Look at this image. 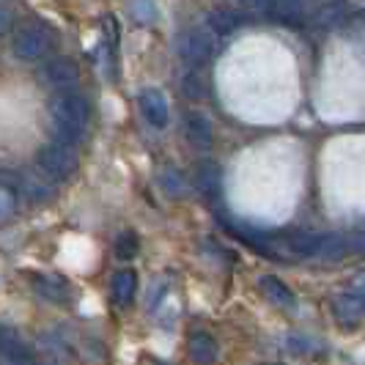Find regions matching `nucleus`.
Returning a JSON list of instances; mask_svg holds the SVG:
<instances>
[{
  "mask_svg": "<svg viewBox=\"0 0 365 365\" xmlns=\"http://www.w3.org/2000/svg\"><path fill=\"white\" fill-rule=\"evenodd\" d=\"M217 338L212 332H192L190 341H187V354L190 360L198 365H212L217 360Z\"/></svg>",
  "mask_w": 365,
  "mask_h": 365,
  "instance_id": "9b49d317",
  "label": "nucleus"
},
{
  "mask_svg": "<svg viewBox=\"0 0 365 365\" xmlns=\"http://www.w3.org/2000/svg\"><path fill=\"white\" fill-rule=\"evenodd\" d=\"M138 105H140V113H143L146 124H151L154 129L168 127V121H170V110H168V99H165L163 91H157V88L140 91Z\"/></svg>",
  "mask_w": 365,
  "mask_h": 365,
  "instance_id": "6e6552de",
  "label": "nucleus"
},
{
  "mask_svg": "<svg viewBox=\"0 0 365 365\" xmlns=\"http://www.w3.org/2000/svg\"><path fill=\"white\" fill-rule=\"evenodd\" d=\"M19 357H31L28 344L11 327H3L0 324V360L9 363V360H19Z\"/></svg>",
  "mask_w": 365,
  "mask_h": 365,
  "instance_id": "ddd939ff",
  "label": "nucleus"
},
{
  "mask_svg": "<svg viewBox=\"0 0 365 365\" xmlns=\"http://www.w3.org/2000/svg\"><path fill=\"white\" fill-rule=\"evenodd\" d=\"M41 80L47 86H53L58 91H72L80 83V66L69 61V58H53L44 69H41Z\"/></svg>",
  "mask_w": 365,
  "mask_h": 365,
  "instance_id": "0eeeda50",
  "label": "nucleus"
},
{
  "mask_svg": "<svg viewBox=\"0 0 365 365\" xmlns=\"http://www.w3.org/2000/svg\"><path fill=\"white\" fill-rule=\"evenodd\" d=\"M264 365H277V363H264Z\"/></svg>",
  "mask_w": 365,
  "mask_h": 365,
  "instance_id": "393cba45",
  "label": "nucleus"
},
{
  "mask_svg": "<svg viewBox=\"0 0 365 365\" xmlns=\"http://www.w3.org/2000/svg\"><path fill=\"white\" fill-rule=\"evenodd\" d=\"M344 17H346V3H344V0H332V3H327V6H322V9H319V14H316V25L329 28V25L341 22Z\"/></svg>",
  "mask_w": 365,
  "mask_h": 365,
  "instance_id": "a211bd4d",
  "label": "nucleus"
},
{
  "mask_svg": "<svg viewBox=\"0 0 365 365\" xmlns=\"http://www.w3.org/2000/svg\"><path fill=\"white\" fill-rule=\"evenodd\" d=\"M286 250L299 258H341L351 250V239L341 234H292L286 237Z\"/></svg>",
  "mask_w": 365,
  "mask_h": 365,
  "instance_id": "f03ea898",
  "label": "nucleus"
},
{
  "mask_svg": "<svg viewBox=\"0 0 365 365\" xmlns=\"http://www.w3.org/2000/svg\"><path fill=\"white\" fill-rule=\"evenodd\" d=\"M138 250H140V242H138V237H135L132 231H124V234L118 237V242H115V256L121 258V261L135 258L138 256Z\"/></svg>",
  "mask_w": 365,
  "mask_h": 365,
  "instance_id": "6ab92c4d",
  "label": "nucleus"
},
{
  "mask_svg": "<svg viewBox=\"0 0 365 365\" xmlns=\"http://www.w3.org/2000/svg\"><path fill=\"white\" fill-rule=\"evenodd\" d=\"M50 113H53L58 140H63V143L72 146L74 140L83 135L86 124H88L91 108H88V99L83 93L58 91L53 96V102H50Z\"/></svg>",
  "mask_w": 365,
  "mask_h": 365,
  "instance_id": "f257e3e1",
  "label": "nucleus"
},
{
  "mask_svg": "<svg viewBox=\"0 0 365 365\" xmlns=\"http://www.w3.org/2000/svg\"><path fill=\"white\" fill-rule=\"evenodd\" d=\"M242 17H239L237 9H217V11H212L209 17H206V28L215 34V36H225V34H231V31H237Z\"/></svg>",
  "mask_w": 365,
  "mask_h": 365,
  "instance_id": "2eb2a0df",
  "label": "nucleus"
},
{
  "mask_svg": "<svg viewBox=\"0 0 365 365\" xmlns=\"http://www.w3.org/2000/svg\"><path fill=\"white\" fill-rule=\"evenodd\" d=\"M237 11H253V9H267L269 0H228Z\"/></svg>",
  "mask_w": 365,
  "mask_h": 365,
  "instance_id": "412c9836",
  "label": "nucleus"
},
{
  "mask_svg": "<svg viewBox=\"0 0 365 365\" xmlns=\"http://www.w3.org/2000/svg\"><path fill=\"white\" fill-rule=\"evenodd\" d=\"M184 135H187V140L192 146L198 148H209L215 143V127H212V121L203 113H198V110H190L184 115Z\"/></svg>",
  "mask_w": 365,
  "mask_h": 365,
  "instance_id": "1a4fd4ad",
  "label": "nucleus"
},
{
  "mask_svg": "<svg viewBox=\"0 0 365 365\" xmlns=\"http://www.w3.org/2000/svg\"><path fill=\"white\" fill-rule=\"evenodd\" d=\"M157 182H160V187H163L165 195H170V198H182L184 192H187V182H184V176H182V173H176L173 168H165V170H160Z\"/></svg>",
  "mask_w": 365,
  "mask_h": 365,
  "instance_id": "f3484780",
  "label": "nucleus"
},
{
  "mask_svg": "<svg viewBox=\"0 0 365 365\" xmlns=\"http://www.w3.org/2000/svg\"><path fill=\"white\" fill-rule=\"evenodd\" d=\"M31 286H34V292L41 297V299H47V302H69V297H72V286L63 280V277H58V274H34V280H31Z\"/></svg>",
  "mask_w": 365,
  "mask_h": 365,
  "instance_id": "9d476101",
  "label": "nucleus"
},
{
  "mask_svg": "<svg viewBox=\"0 0 365 365\" xmlns=\"http://www.w3.org/2000/svg\"><path fill=\"white\" fill-rule=\"evenodd\" d=\"M305 3L308 0H269V14L280 22H297L305 14Z\"/></svg>",
  "mask_w": 365,
  "mask_h": 365,
  "instance_id": "dca6fc26",
  "label": "nucleus"
},
{
  "mask_svg": "<svg viewBox=\"0 0 365 365\" xmlns=\"http://www.w3.org/2000/svg\"><path fill=\"white\" fill-rule=\"evenodd\" d=\"M135 292H138V274L132 272V269H121V272L113 274V280H110V294H113V299H115L118 305H129Z\"/></svg>",
  "mask_w": 365,
  "mask_h": 365,
  "instance_id": "4468645a",
  "label": "nucleus"
},
{
  "mask_svg": "<svg viewBox=\"0 0 365 365\" xmlns=\"http://www.w3.org/2000/svg\"><path fill=\"white\" fill-rule=\"evenodd\" d=\"M11 25H14V14H11V9L0 3V36H3V34H9V31H11Z\"/></svg>",
  "mask_w": 365,
  "mask_h": 365,
  "instance_id": "4be33fe9",
  "label": "nucleus"
},
{
  "mask_svg": "<svg viewBox=\"0 0 365 365\" xmlns=\"http://www.w3.org/2000/svg\"><path fill=\"white\" fill-rule=\"evenodd\" d=\"M258 289L264 294V299H269L277 308H292L294 305V292L280 277H274V274H264L261 283H258Z\"/></svg>",
  "mask_w": 365,
  "mask_h": 365,
  "instance_id": "f8f14e48",
  "label": "nucleus"
},
{
  "mask_svg": "<svg viewBox=\"0 0 365 365\" xmlns=\"http://www.w3.org/2000/svg\"><path fill=\"white\" fill-rule=\"evenodd\" d=\"M332 316L346 327L365 322V274H357L346 292L332 297Z\"/></svg>",
  "mask_w": 365,
  "mask_h": 365,
  "instance_id": "39448f33",
  "label": "nucleus"
},
{
  "mask_svg": "<svg viewBox=\"0 0 365 365\" xmlns=\"http://www.w3.org/2000/svg\"><path fill=\"white\" fill-rule=\"evenodd\" d=\"M17 209V195H14V187L9 184H0V222L9 220Z\"/></svg>",
  "mask_w": 365,
  "mask_h": 365,
  "instance_id": "aec40b11",
  "label": "nucleus"
},
{
  "mask_svg": "<svg viewBox=\"0 0 365 365\" xmlns=\"http://www.w3.org/2000/svg\"><path fill=\"white\" fill-rule=\"evenodd\" d=\"M217 50V36L209 31V28H195V31H187L179 38V55L184 58V63L190 66H201L206 63Z\"/></svg>",
  "mask_w": 365,
  "mask_h": 365,
  "instance_id": "423d86ee",
  "label": "nucleus"
},
{
  "mask_svg": "<svg viewBox=\"0 0 365 365\" xmlns=\"http://www.w3.org/2000/svg\"><path fill=\"white\" fill-rule=\"evenodd\" d=\"M184 93H192V96H198V93H201L195 77H187V80H184Z\"/></svg>",
  "mask_w": 365,
  "mask_h": 365,
  "instance_id": "5701e85b",
  "label": "nucleus"
},
{
  "mask_svg": "<svg viewBox=\"0 0 365 365\" xmlns=\"http://www.w3.org/2000/svg\"><path fill=\"white\" fill-rule=\"evenodd\" d=\"M36 168L41 176H47L53 182H63L77 170V154H74V148L69 143L55 140V143H47V146L38 148Z\"/></svg>",
  "mask_w": 365,
  "mask_h": 365,
  "instance_id": "20e7f679",
  "label": "nucleus"
},
{
  "mask_svg": "<svg viewBox=\"0 0 365 365\" xmlns=\"http://www.w3.org/2000/svg\"><path fill=\"white\" fill-rule=\"evenodd\" d=\"M6 365H41V363H36V360H34V354H31V357H19V360H9Z\"/></svg>",
  "mask_w": 365,
  "mask_h": 365,
  "instance_id": "b1692460",
  "label": "nucleus"
},
{
  "mask_svg": "<svg viewBox=\"0 0 365 365\" xmlns=\"http://www.w3.org/2000/svg\"><path fill=\"white\" fill-rule=\"evenodd\" d=\"M55 47V34L50 25L44 22H28L22 25L17 34H14V41H11V50L19 61L25 63H34V61H41L53 53Z\"/></svg>",
  "mask_w": 365,
  "mask_h": 365,
  "instance_id": "7ed1b4c3",
  "label": "nucleus"
}]
</instances>
